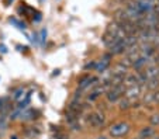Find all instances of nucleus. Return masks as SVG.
I'll use <instances>...</instances> for the list:
<instances>
[{
  "mask_svg": "<svg viewBox=\"0 0 159 139\" xmlns=\"http://www.w3.org/2000/svg\"><path fill=\"white\" fill-rule=\"evenodd\" d=\"M129 131H131V125L125 121H120V122L113 124L108 128V135H110L111 138H123Z\"/></svg>",
  "mask_w": 159,
  "mask_h": 139,
  "instance_id": "1",
  "label": "nucleus"
},
{
  "mask_svg": "<svg viewBox=\"0 0 159 139\" xmlns=\"http://www.w3.org/2000/svg\"><path fill=\"white\" fill-rule=\"evenodd\" d=\"M86 122L89 127L94 128V129H99L103 125L106 124V115L103 111H93L89 112L86 117Z\"/></svg>",
  "mask_w": 159,
  "mask_h": 139,
  "instance_id": "2",
  "label": "nucleus"
},
{
  "mask_svg": "<svg viewBox=\"0 0 159 139\" xmlns=\"http://www.w3.org/2000/svg\"><path fill=\"white\" fill-rule=\"evenodd\" d=\"M124 91H125V86L124 85H120V86H114V87H111L107 93L104 94L106 96V100L107 103L113 104V103H117L120 100L121 97H124Z\"/></svg>",
  "mask_w": 159,
  "mask_h": 139,
  "instance_id": "3",
  "label": "nucleus"
},
{
  "mask_svg": "<svg viewBox=\"0 0 159 139\" xmlns=\"http://www.w3.org/2000/svg\"><path fill=\"white\" fill-rule=\"evenodd\" d=\"M141 96H142V86L141 85L131 86V87H125L124 97H125V98H128L131 103H134V101H138Z\"/></svg>",
  "mask_w": 159,
  "mask_h": 139,
  "instance_id": "4",
  "label": "nucleus"
},
{
  "mask_svg": "<svg viewBox=\"0 0 159 139\" xmlns=\"http://www.w3.org/2000/svg\"><path fill=\"white\" fill-rule=\"evenodd\" d=\"M125 51H127V45H125V42H124V39H118L117 42L108 49V52H110L113 56H114V55H118V56H120V55H124Z\"/></svg>",
  "mask_w": 159,
  "mask_h": 139,
  "instance_id": "5",
  "label": "nucleus"
},
{
  "mask_svg": "<svg viewBox=\"0 0 159 139\" xmlns=\"http://www.w3.org/2000/svg\"><path fill=\"white\" fill-rule=\"evenodd\" d=\"M142 72H144L147 80H149V79L159 77V66H158V65H148V66L145 67Z\"/></svg>",
  "mask_w": 159,
  "mask_h": 139,
  "instance_id": "6",
  "label": "nucleus"
},
{
  "mask_svg": "<svg viewBox=\"0 0 159 139\" xmlns=\"http://www.w3.org/2000/svg\"><path fill=\"white\" fill-rule=\"evenodd\" d=\"M137 85H139L137 73H127L124 76V86L125 87H131V86H137Z\"/></svg>",
  "mask_w": 159,
  "mask_h": 139,
  "instance_id": "7",
  "label": "nucleus"
},
{
  "mask_svg": "<svg viewBox=\"0 0 159 139\" xmlns=\"http://www.w3.org/2000/svg\"><path fill=\"white\" fill-rule=\"evenodd\" d=\"M153 135H155V128L148 125V127H142L138 136H141V138H144V139H151Z\"/></svg>",
  "mask_w": 159,
  "mask_h": 139,
  "instance_id": "8",
  "label": "nucleus"
},
{
  "mask_svg": "<svg viewBox=\"0 0 159 139\" xmlns=\"http://www.w3.org/2000/svg\"><path fill=\"white\" fill-rule=\"evenodd\" d=\"M110 65H111V62H108V61H103V59H100L99 62H96V67H94V72H97L99 75H102V73H104L106 70H108Z\"/></svg>",
  "mask_w": 159,
  "mask_h": 139,
  "instance_id": "9",
  "label": "nucleus"
},
{
  "mask_svg": "<svg viewBox=\"0 0 159 139\" xmlns=\"http://www.w3.org/2000/svg\"><path fill=\"white\" fill-rule=\"evenodd\" d=\"M144 86L147 87L148 91H158V89H159V77L149 79V80H147V83H145Z\"/></svg>",
  "mask_w": 159,
  "mask_h": 139,
  "instance_id": "10",
  "label": "nucleus"
},
{
  "mask_svg": "<svg viewBox=\"0 0 159 139\" xmlns=\"http://www.w3.org/2000/svg\"><path fill=\"white\" fill-rule=\"evenodd\" d=\"M117 103H118V110L120 111H128L131 108V101L128 98H125V97H121Z\"/></svg>",
  "mask_w": 159,
  "mask_h": 139,
  "instance_id": "11",
  "label": "nucleus"
},
{
  "mask_svg": "<svg viewBox=\"0 0 159 139\" xmlns=\"http://www.w3.org/2000/svg\"><path fill=\"white\" fill-rule=\"evenodd\" d=\"M38 135H39V131L37 128H27L24 131V136L27 139H35Z\"/></svg>",
  "mask_w": 159,
  "mask_h": 139,
  "instance_id": "12",
  "label": "nucleus"
},
{
  "mask_svg": "<svg viewBox=\"0 0 159 139\" xmlns=\"http://www.w3.org/2000/svg\"><path fill=\"white\" fill-rule=\"evenodd\" d=\"M17 11L20 13V14H23V15H30L31 13H34L35 10H33L31 7H28L25 3H21V6L17 9Z\"/></svg>",
  "mask_w": 159,
  "mask_h": 139,
  "instance_id": "13",
  "label": "nucleus"
},
{
  "mask_svg": "<svg viewBox=\"0 0 159 139\" xmlns=\"http://www.w3.org/2000/svg\"><path fill=\"white\" fill-rule=\"evenodd\" d=\"M149 124L151 127H159V112H155V114H152L149 117Z\"/></svg>",
  "mask_w": 159,
  "mask_h": 139,
  "instance_id": "14",
  "label": "nucleus"
},
{
  "mask_svg": "<svg viewBox=\"0 0 159 139\" xmlns=\"http://www.w3.org/2000/svg\"><path fill=\"white\" fill-rule=\"evenodd\" d=\"M9 21L11 23V24L17 25V27L20 28V30H25V28H27V24H25V23H23V21H18L17 18H14V17H10V18H9Z\"/></svg>",
  "mask_w": 159,
  "mask_h": 139,
  "instance_id": "15",
  "label": "nucleus"
},
{
  "mask_svg": "<svg viewBox=\"0 0 159 139\" xmlns=\"http://www.w3.org/2000/svg\"><path fill=\"white\" fill-rule=\"evenodd\" d=\"M118 63L123 65V66H124V67H127V69H131V67H132V61L129 59V58H127V56H124L123 59H121V61L118 62Z\"/></svg>",
  "mask_w": 159,
  "mask_h": 139,
  "instance_id": "16",
  "label": "nucleus"
},
{
  "mask_svg": "<svg viewBox=\"0 0 159 139\" xmlns=\"http://www.w3.org/2000/svg\"><path fill=\"white\" fill-rule=\"evenodd\" d=\"M54 139H69V135L62 131H58L57 133H54Z\"/></svg>",
  "mask_w": 159,
  "mask_h": 139,
  "instance_id": "17",
  "label": "nucleus"
},
{
  "mask_svg": "<svg viewBox=\"0 0 159 139\" xmlns=\"http://www.w3.org/2000/svg\"><path fill=\"white\" fill-rule=\"evenodd\" d=\"M23 96H24V89L20 87V89H17V90L14 91V94H13V98H14V100H18V98H21Z\"/></svg>",
  "mask_w": 159,
  "mask_h": 139,
  "instance_id": "18",
  "label": "nucleus"
},
{
  "mask_svg": "<svg viewBox=\"0 0 159 139\" xmlns=\"http://www.w3.org/2000/svg\"><path fill=\"white\" fill-rule=\"evenodd\" d=\"M94 67H96V61H92V62H87V63L83 66V69L84 70H92V69H94Z\"/></svg>",
  "mask_w": 159,
  "mask_h": 139,
  "instance_id": "19",
  "label": "nucleus"
},
{
  "mask_svg": "<svg viewBox=\"0 0 159 139\" xmlns=\"http://www.w3.org/2000/svg\"><path fill=\"white\" fill-rule=\"evenodd\" d=\"M34 14H35V15L33 17V21L34 23H39V21H41V20H42V14H41V13L35 10V11H34Z\"/></svg>",
  "mask_w": 159,
  "mask_h": 139,
  "instance_id": "20",
  "label": "nucleus"
},
{
  "mask_svg": "<svg viewBox=\"0 0 159 139\" xmlns=\"http://www.w3.org/2000/svg\"><path fill=\"white\" fill-rule=\"evenodd\" d=\"M45 39H47V28H42L41 30V41L44 42Z\"/></svg>",
  "mask_w": 159,
  "mask_h": 139,
  "instance_id": "21",
  "label": "nucleus"
},
{
  "mask_svg": "<svg viewBox=\"0 0 159 139\" xmlns=\"http://www.w3.org/2000/svg\"><path fill=\"white\" fill-rule=\"evenodd\" d=\"M0 52H2V54H7V48H6V45H3V44L0 45Z\"/></svg>",
  "mask_w": 159,
  "mask_h": 139,
  "instance_id": "22",
  "label": "nucleus"
},
{
  "mask_svg": "<svg viewBox=\"0 0 159 139\" xmlns=\"http://www.w3.org/2000/svg\"><path fill=\"white\" fill-rule=\"evenodd\" d=\"M61 73V70L59 69H57V70H54V76H58Z\"/></svg>",
  "mask_w": 159,
  "mask_h": 139,
  "instance_id": "23",
  "label": "nucleus"
},
{
  "mask_svg": "<svg viewBox=\"0 0 159 139\" xmlns=\"http://www.w3.org/2000/svg\"><path fill=\"white\" fill-rule=\"evenodd\" d=\"M139 2H148V3H155V0H139Z\"/></svg>",
  "mask_w": 159,
  "mask_h": 139,
  "instance_id": "24",
  "label": "nucleus"
},
{
  "mask_svg": "<svg viewBox=\"0 0 159 139\" xmlns=\"http://www.w3.org/2000/svg\"><path fill=\"white\" fill-rule=\"evenodd\" d=\"M10 139H18L17 135H10Z\"/></svg>",
  "mask_w": 159,
  "mask_h": 139,
  "instance_id": "25",
  "label": "nucleus"
},
{
  "mask_svg": "<svg viewBox=\"0 0 159 139\" xmlns=\"http://www.w3.org/2000/svg\"><path fill=\"white\" fill-rule=\"evenodd\" d=\"M97 139H107V138H106V136H103V135H102V136H97Z\"/></svg>",
  "mask_w": 159,
  "mask_h": 139,
  "instance_id": "26",
  "label": "nucleus"
},
{
  "mask_svg": "<svg viewBox=\"0 0 159 139\" xmlns=\"http://www.w3.org/2000/svg\"><path fill=\"white\" fill-rule=\"evenodd\" d=\"M151 139H159V135H158V136H156V135H153V136H152V138H151Z\"/></svg>",
  "mask_w": 159,
  "mask_h": 139,
  "instance_id": "27",
  "label": "nucleus"
},
{
  "mask_svg": "<svg viewBox=\"0 0 159 139\" xmlns=\"http://www.w3.org/2000/svg\"><path fill=\"white\" fill-rule=\"evenodd\" d=\"M132 139H144V138H141V136H135V138H132Z\"/></svg>",
  "mask_w": 159,
  "mask_h": 139,
  "instance_id": "28",
  "label": "nucleus"
},
{
  "mask_svg": "<svg viewBox=\"0 0 159 139\" xmlns=\"http://www.w3.org/2000/svg\"><path fill=\"white\" fill-rule=\"evenodd\" d=\"M13 2H14V0H7V3H13Z\"/></svg>",
  "mask_w": 159,
  "mask_h": 139,
  "instance_id": "29",
  "label": "nucleus"
},
{
  "mask_svg": "<svg viewBox=\"0 0 159 139\" xmlns=\"http://www.w3.org/2000/svg\"><path fill=\"white\" fill-rule=\"evenodd\" d=\"M39 2H45V0H39Z\"/></svg>",
  "mask_w": 159,
  "mask_h": 139,
  "instance_id": "30",
  "label": "nucleus"
}]
</instances>
